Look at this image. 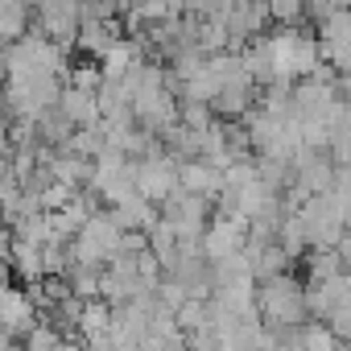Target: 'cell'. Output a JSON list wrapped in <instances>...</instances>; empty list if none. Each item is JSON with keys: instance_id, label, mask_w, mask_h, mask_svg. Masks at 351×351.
<instances>
[{"instance_id": "obj_21", "label": "cell", "mask_w": 351, "mask_h": 351, "mask_svg": "<svg viewBox=\"0 0 351 351\" xmlns=\"http://www.w3.org/2000/svg\"><path fill=\"white\" fill-rule=\"evenodd\" d=\"M99 83H104V71H99V66H87V62L71 66V87H83V91H99Z\"/></svg>"}, {"instance_id": "obj_16", "label": "cell", "mask_w": 351, "mask_h": 351, "mask_svg": "<svg viewBox=\"0 0 351 351\" xmlns=\"http://www.w3.org/2000/svg\"><path fill=\"white\" fill-rule=\"evenodd\" d=\"M339 273H347V269H343V256H339V248H310V265H306V277H310V285H318V281H330V277H339Z\"/></svg>"}, {"instance_id": "obj_5", "label": "cell", "mask_w": 351, "mask_h": 351, "mask_svg": "<svg viewBox=\"0 0 351 351\" xmlns=\"http://www.w3.org/2000/svg\"><path fill=\"white\" fill-rule=\"evenodd\" d=\"M161 219L178 232L182 244H203V232L211 223V207H207V195H191V191H173L165 203H161Z\"/></svg>"}, {"instance_id": "obj_1", "label": "cell", "mask_w": 351, "mask_h": 351, "mask_svg": "<svg viewBox=\"0 0 351 351\" xmlns=\"http://www.w3.org/2000/svg\"><path fill=\"white\" fill-rule=\"evenodd\" d=\"M256 306H261L265 326H273V330H281V326H306L310 322L306 285L293 273H281V277L261 281L256 285Z\"/></svg>"}, {"instance_id": "obj_24", "label": "cell", "mask_w": 351, "mask_h": 351, "mask_svg": "<svg viewBox=\"0 0 351 351\" xmlns=\"http://www.w3.org/2000/svg\"><path fill=\"white\" fill-rule=\"evenodd\" d=\"M83 5H91V0H83Z\"/></svg>"}, {"instance_id": "obj_10", "label": "cell", "mask_w": 351, "mask_h": 351, "mask_svg": "<svg viewBox=\"0 0 351 351\" xmlns=\"http://www.w3.org/2000/svg\"><path fill=\"white\" fill-rule=\"evenodd\" d=\"M178 186L191 191V195H219L223 191V169H215L207 157H191L178 165Z\"/></svg>"}, {"instance_id": "obj_2", "label": "cell", "mask_w": 351, "mask_h": 351, "mask_svg": "<svg viewBox=\"0 0 351 351\" xmlns=\"http://www.w3.org/2000/svg\"><path fill=\"white\" fill-rule=\"evenodd\" d=\"M293 215L302 219V232H306L310 248H339V240H343L347 228H351V223H347V207H343V199H339L335 191L310 195Z\"/></svg>"}, {"instance_id": "obj_18", "label": "cell", "mask_w": 351, "mask_h": 351, "mask_svg": "<svg viewBox=\"0 0 351 351\" xmlns=\"http://www.w3.org/2000/svg\"><path fill=\"white\" fill-rule=\"evenodd\" d=\"M277 244L298 261L302 252H310V240H306V232H302V219L298 215H281V223H277Z\"/></svg>"}, {"instance_id": "obj_17", "label": "cell", "mask_w": 351, "mask_h": 351, "mask_svg": "<svg viewBox=\"0 0 351 351\" xmlns=\"http://www.w3.org/2000/svg\"><path fill=\"white\" fill-rule=\"evenodd\" d=\"M302 351H347V343L326 326V322H306L302 326Z\"/></svg>"}, {"instance_id": "obj_25", "label": "cell", "mask_w": 351, "mask_h": 351, "mask_svg": "<svg viewBox=\"0 0 351 351\" xmlns=\"http://www.w3.org/2000/svg\"><path fill=\"white\" fill-rule=\"evenodd\" d=\"M347 351H351V347H347Z\"/></svg>"}, {"instance_id": "obj_4", "label": "cell", "mask_w": 351, "mask_h": 351, "mask_svg": "<svg viewBox=\"0 0 351 351\" xmlns=\"http://www.w3.org/2000/svg\"><path fill=\"white\" fill-rule=\"evenodd\" d=\"M132 165H136V191L149 199V203H165L173 191H178V157H173L165 145H157V149H149L145 157H132Z\"/></svg>"}, {"instance_id": "obj_13", "label": "cell", "mask_w": 351, "mask_h": 351, "mask_svg": "<svg viewBox=\"0 0 351 351\" xmlns=\"http://www.w3.org/2000/svg\"><path fill=\"white\" fill-rule=\"evenodd\" d=\"M58 112L75 124V128H83V124H95L99 120V99H95V91H83V87H62V95H58Z\"/></svg>"}, {"instance_id": "obj_3", "label": "cell", "mask_w": 351, "mask_h": 351, "mask_svg": "<svg viewBox=\"0 0 351 351\" xmlns=\"http://www.w3.org/2000/svg\"><path fill=\"white\" fill-rule=\"evenodd\" d=\"M120 240H124V228L108 215V211H95L83 232L71 240V265H91V269H104L116 252H120Z\"/></svg>"}, {"instance_id": "obj_20", "label": "cell", "mask_w": 351, "mask_h": 351, "mask_svg": "<svg viewBox=\"0 0 351 351\" xmlns=\"http://www.w3.org/2000/svg\"><path fill=\"white\" fill-rule=\"evenodd\" d=\"M269 13H273V21H281V25H298L302 13H306V0H269Z\"/></svg>"}, {"instance_id": "obj_7", "label": "cell", "mask_w": 351, "mask_h": 351, "mask_svg": "<svg viewBox=\"0 0 351 351\" xmlns=\"http://www.w3.org/2000/svg\"><path fill=\"white\" fill-rule=\"evenodd\" d=\"M244 244H248V219H240V215H223L219 211L207 223V232H203V256L207 261L236 256V252H244Z\"/></svg>"}, {"instance_id": "obj_8", "label": "cell", "mask_w": 351, "mask_h": 351, "mask_svg": "<svg viewBox=\"0 0 351 351\" xmlns=\"http://www.w3.org/2000/svg\"><path fill=\"white\" fill-rule=\"evenodd\" d=\"M38 322H42V310L34 306L29 289H17V285H9L5 293H0V326H5L9 335L25 339V335H29Z\"/></svg>"}, {"instance_id": "obj_9", "label": "cell", "mask_w": 351, "mask_h": 351, "mask_svg": "<svg viewBox=\"0 0 351 351\" xmlns=\"http://www.w3.org/2000/svg\"><path fill=\"white\" fill-rule=\"evenodd\" d=\"M141 62H145V46H141L136 38H120V42H112V46L99 54V71H104V79H112V83H124Z\"/></svg>"}, {"instance_id": "obj_23", "label": "cell", "mask_w": 351, "mask_h": 351, "mask_svg": "<svg viewBox=\"0 0 351 351\" xmlns=\"http://www.w3.org/2000/svg\"><path fill=\"white\" fill-rule=\"evenodd\" d=\"M9 248H13V223L0 219V256H5V261H9Z\"/></svg>"}, {"instance_id": "obj_14", "label": "cell", "mask_w": 351, "mask_h": 351, "mask_svg": "<svg viewBox=\"0 0 351 351\" xmlns=\"http://www.w3.org/2000/svg\"><path fill=\"white\" fill-rule=\"evenodd\" d=\"M9 265H13V277H21V285H34V281L46 277V269H42V244L17 240V236H13V248H9Z\"/></svg>"}, {"instance_id": "obj_22", "label": "cell", "mask_w": 351, "mask_h": 351, "mask_svg": "<svg viewBox=\"0 0 351 351\" xmlns=\"http://www.w3.org/2000/svg\"><path fill=\"white\" fill-rule=\"evenodd\" d=\"M186 351H223V343H219V335L207 326V330H191V335H186Z\"/></svg>"}, {"instance_id": "obj_19", "label": "cell", "mask_w": 351, "mask_h": 351, "mask_svg": "<svg viewBox=\"0 0 351 351\" xmlns=\"http://www.w3.org/2000/svg\"><path fill=\"white\" fill-rule=\"evenodd\" d=\"M58 343H62V330H58L54 322H38V326L21 339L25 351H58Z\"/></svg>"}, {"instance_id": "obj_12", "label": "cell", "mask_w": 351, "mask_h": 351, "mask_svg": "<svg viewBox=\"0 0 351 351\" xmlns=\"http://www.w3.org/2000/svg\"><path fill=\"white\" fill-rule=\"evenodd\" d=\"M108 215H112L124 232H149V228L161 219V207H157V203H149L145 195H132V199H124V203L108 207Z\"/></svg>"}, {"instance_id": "obj_11", "label": "cell", "mask_w": 351, "mask_h": 351, "mask_svg": "<svg viewBox=\"0 0 351 351\" xmlns=\"http://www.w3.org/2000/svg\"><path fill=\"white\" fill-rule=\"evenodd\" d=\"M124 34H120V21L116 17H83V25H79V50L83 54H91V58H99L112 42H120Z\"/></svg>"}, {"instance_id": "obj_6", "label": "cell", "mask_w": 351, "mask_h": 351, "mask_svg": "<svg viewBox=\"0 0 351 351\" xmlns=\"http://www.w3.org/2000/svg\"><path fill=\"white\" fill-rule=\"evenodd\" d=\"M318 50L335 75H351V5H339L318 21Z\"/></svg>"}, {"instance_id": "obj_15", "label": "cell", "mask_w": 351, "mask_h": 351, "mask_svg": "<svg viewBox=\"0 0 351 351\" xmlns=\"http://www.w3.org/2000/svg\"><path fill=\"white\" fill-rule=\"evenodd\" d=\"M29 34V0H9L0 9V46H13Z\"/></svg>"}]
</instances>
